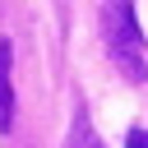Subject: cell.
<instances>
[{
    "instance_id": "1",
    "label": "cell",
    "mask_w": 148,
    "mask_h": 148,
    "mask_svg": "<svg viewBox=\"0 0 148 148\" xmlns=\"http://www.w3.org/2000/svg\"><path fill=\"white\" fill-rule=\"evenodd\" d=\"M102 37H106L111 65L130 83H143L148 79V51H143V28L134 14V0H106L102 5Z\"/></svg>"
},
{
    "instance_id": "2",
    "label": "cell",
    "mask_w": 148,
    "mask_h": 148,
    "mask_svg": "<svg viewBox=\"0 0 148 148\" xmlns=\"http://www.w3.org/2000/svg\"><path fill=\"white\" fill-rule=\"evenodd\" d=\"M9 65H14V46L0 42V134L14 130V83H9Z\"/></svg>"
},
{
    "instance_id": "3",
    "label": "cell",
    "mask_w": 148,
    "mask_h": 148,
    "mask_svg": "<svg viewBox=\"0 0 148 148\" xmlns=\"http://www.w3.org/2000/svg\"><path fill=\"white\" fill-rule=\"evenodd\" d=\"M69 148H102V139L92 134V120L83 111H74V125H69Z\"/></svg>"
},
{
    "instance_id": "4",
    "label": "cell",
    "mask_w": 148,
    "mask_h": 148,
    "mask_svg": "<svg viewBox=\"0 0 148 148\" xmlns=\"http://www.w3.org/2000/svg\"><path fill=\"white\" fill-rule=\"evenodd\" d=\"M125 148H148V130H130V139H125Z\"/></svg>"
}]
</instances>
